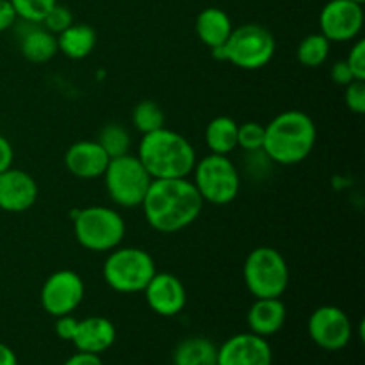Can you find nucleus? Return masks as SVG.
Wrapping results in <instances>:
<instances>
[{"mask_svg": "<svg viewBox=\"0 0 365 365\" xmlns=\"http://www.w3.org/2000/svg\"><path fill=\"white\" fill-rule=\"evenodd\" d=\"M330 78L331 82L337 86H348L349 82L355 81V77H353L351 70H349V66L346 64V61H337V63H334V66H331L330 70Z\"/></svg>", "mask_w": 365, "mask_h": 365, "instance_id": "nucleus-33", "label": "nucleus"}, {"mask_svg": "<svg viewBox=\"0 0 365 365\" xmlns=\"http://www.w3.org/2000/svg\"><path fill=\"white\" fill-rule=\"evenodd\" d=\"M96 46V32L88 24H71L57 34V48L61 53L75 61L86 59Z\"/></svg>", "mask_w": 365, "mask_h": 365, "instance_id": "nucleus-21", "label": "nucleus"}, {"mask_svg": "<svg viewBox=\"0 0 365 365\" xmlns=\"http://www.w3.org/2000/svg\"><path fill=\"white\" fill-rule=\"evenodd\" d=\"M287 319V309L280 298H255L246 314L250 331L267 339L278 334Z\"/></svg>", "mask_w": 365, "mask_h": 365, "instance_id": "nucleus-18", "label": "nucleus"}, {"mask_svg": "<svg viewBox=\"0 0 365 365\" xmlns=\"http://www.w3.org/2000/svg\"><path fill=\"white\" fill-rule=\"evenodd\" d=\"M217 59L232 63L241 70H260L267 66L277 52L273 32L260 24H242L234 27L223 46L212 50Z\"/></svg>", "mask_w": 365, "mask_h": 365, "instance_id": "nucleus-4", "label": "nucleus"}, {"mask_svg": "<svg viewBox=\"0 0 365 365\" xmlns=\"http://www.w3.org/2000/svg\"><path fill=\"white\" fill-rule=\"evenodd\" d=\"M98 145L102 146L103 152L109 155V159L114 157H121L125 153H130L132 148V138L130 132L120 123H109L100 130L98 134Z\"/></svg>", "mask_w": 365, "mask_h": 365, "instance_id": "nucleus-25", "label": "nucleus"}, {"mask_svg": "<svg viewBox=\"0 0 365 365\" xmlns=\"http://www.w3.org/2000/svg\"><path fill=\"white\" fill-rule=\"evenodd\" d=\"M132 125L141 134H150V132L166 127L163 107L152 100H143L132 110Z\"/></svg>", "mask_w": 365, "mask_h": 365, "instance_id": "nucleus-26", "label": "nucleus"}, {"mask_svg": "<svg viewBox=\"0 0 365 365\" xmlns=\"http://www.w3.org/2000/svg\"><path fill=\"white\" fill-rule=\"evenodd\" d=\"M141 209L153 230L175 234L198 220L203 200L189 178H157L150 184Z\"/></svg>", "mask_w": 365, "mask_h": 365, "instance_id": "nucleus-1", "label": "nucleus"}, {"mask_svg": "<svg viewBox=\"0 0 365 365\" xmlns=\"http://www.w3.org/2000/svg\"><path fill=\"white\" fill-rule=\"evenodd\" d=\"M245 285L253 298H282L289 287L285 257L271 246H259L248 253L242 266Z\"/></svg>", "mask_w": 365, "mask_h": 365, "instance_id": "nucleus-7", "label": "nucleus"}, {"mask_svg": "<svg viewBox=\"0 0 365 365\" xmlns=\"http://www.w3.org/2000/svg\"><path fill=\"white\" fill-rule=\"evenodd\" d=\"M346 64L351 70L355 81H365V41L364 39H356L351 45L348 57H346Z\"/></svg>", "mask_w": 365, "mask_h": 365, "instance_id": "nucleus-31", "label": "nucleus"}, {"mask_svg": "<svg viewBox=\"0 0 365 365\" xmlns=\"http://www.w3.org/2000/svg\"><path fill=\"white\" fill-rule=\"evenodd\" d=\"M56 319H57L56 321L57 337H59L61 341H68V342L73 341V335H75V331H77V324H78L77 317H73L71 314H68V316L56 317Z\"/></svg>", "mask_w": 365, "mask_h": 365, "instance_id": "nucleus-32", "label": "nucleus"}, {"mask_svg": "<svg viewBox=\"0 0 365 365\" xmlns=\"http://www.w3.org/2000/svg\"><path fill=\"white\" fill-rule=\"evenodd\" d=\"M16 11L18 20L27 24H41L50 9L57 4V0H9Z\"/></svg>", "mask_w": 365, "mask_h": 365, "instance_id": "nucleus-27", "label": "nucleus"}, {"mask_svg": "<svg viewBox=\"0 0 365 365\" xmlns=\"http://www.w3.org/2000/svg\"><path fill=\"white\" fill-rule=\"evenodd\" d=\"M146 305L160 317H175L185 309L187 291L180 278L171 273H155L145 287Z\"/></svg>", "mask_w": 365, "mask_h": 365, "instance_id": "nucleus-14", "label": "nucleus"}, {"mask_svg": "<svg viewBox=\"0 0 365 365\" xmlns=\"http://www.w3.org/2000/svg\"><path fill=\"white\" fill-rule=\"evenodd\" d=\"M125 234L123 216L110 207L91 205L73 216L75 241L88 252L109 253L121 245Z\"/></svg>", "mask_w": 365, "mask_h": 365, "instance_id": "nucleus-5", "label": "nucleus"}, {"mask_svg": "<svg viewBox=\"0 0 365 365\" xmlns=\"http://www.w3.org/2000/svg\"><path fill=\"white\" fill-rule=\"evenodd\" d=\"M317 128L312 118L298 109L284 110L266 125L264 153L271 163L292 166L312 153L316 146Z\"/></svg>", "mask_w": 365, "mask_h": 365, "instance_id": "nucleus-2", "label": "nucleus"}, {"mask_svg": "<svg viewBox=\"0 0 365 365\" xmlns=\"http://www.w3.org/2000/svg\"><path fill=\"white\" fill-rule=\"evenodd\" d=\"M309 335L321 349L341 351L351 342L353 323L339 307L323 305L309 317Z\"/></svg>", "mask_w": 365, "mask_h": 365, "instance_id": "nucleus-11", "label": "nucleus"}, {"mask_svg": "<svg viewBox=\"0 0 365 365\" xmlns=\"http://www.w3.org/2000/svg\"><path fill=\"white\" fill-rule=\"evenodd\" d=\"M18 16L9 0H0V32H6L16 24Z\"/></svg>", "mask_w": 365, "mask_h": 365, "instance_id": "nucleus-34", "label": "nucleus"}, {"mask_svg": "<svg viewBox=\"0 0 365 365\" xmlns=\"http://www.w3.org/2000/svg\"><path fill=\"white\" fill-rule=\"evenodd\" d=\"M0 365H18L16 353L4 342H0Z\"/></svg>", "mask_w": 365, "mask_h": 365, "instance_id": "nucleus-37", "label": "nucleus"}, {"mask_svg": "<svg viewBox=\"0 0 365 365\" xmlns=\"http://www.w3.org/2000/svg\"><path fill=\"white\" fill-rule=\"evenodd\" d=\"M138 159L153 180L157 178H187L198 160L195 146L185 135L159 128L150 134H143L139 141Z\"/></svg>", "mask_w": 365, "mask_h": 365, "instance_id": "nucleus-3", "label": "nucleus"}, {"mask_svg": "<svg viewBox=\"0 0 365 365\" xmlns=\"http://www.w3.org/2000/svg\"><path fill=\"white\" fill-rule=\"evenodd\" d=\"M71 24H73V14H71V11L66 6H61L59 2L46 13V16L41 21L43 27L56 36L61 34L64 29L70 27Z\"/></svg>", "mask_w": 365, "mask_h": 365, "instance_id": "nucleus-29", "label": "nucleus"}, {"mask_svg": "<svg viewBox=\"0 0 365 365\" xmlns=\"http://www.w3.org/2000/svg\"><path fill=\"white\" fill-rule=\"evenodd\" d=\"M86 287L81 274L71 269H59L50 274L39 292L43 310L52 317L73 314L84 299Z\"/></svg>", "mask_w": 365, "mask_h": 365, "instance_id": "nucleus-10", "label": "nucleus"}, {"mask_svg": "<svg viewBox=\"0 0 365 365\" xmlns=\"http://www.w3.org/2000/svg\"><path fill=\"white\" fill-rule=\"evenodd\" d=\"M364 4L351 0H330L319 14V32L330 43H348L364 29Z\"/></svg>", "mask_w": 365, "mask_h": 365, "instance_id": "nucleus-12", "label": "nucleus"}, {"mask_svg": "<svg viewBox=\"0 0 365 365\" xmlns=\"http://www.w3.org/2000/svg\"><path fill=\"white\" fill-rule=\"evenodd\" d=\"M24 24V32L18 36V46H20L21 56L36 64L48 63L59 52L57 36L46 31L41 24H27V21Z\"/></svg>", "mask_w": 365, "mask_h": 365, "instance_id": "nucleus-19", "label": "nucleus"}, {"mask_svg": "<svg viewBox=\"0 0 365 365\" xmlns=\"http://www.w3.org/2000/svg\"><path fill=\"white\" fill-rule=\"evenodd\" d=\"M195 31L200 41L209 46L210 50H214L227 43L232 31H234V24H232L227 11L220 9V7H205L196 16Z\"/></svg>", "mask_w": 365, "mask_h": 365, "instance_id": "nucleus-20", "label": "nucleus"}, {"mask_svg": "<svg viewBox=\"0 0 365 365\" xmlns=\"http://www.w3.org/2000/svg\"><path fill=\"white\" fill-rule=\"evenodd\" d=\"M192 175H195L192 184L202 196L203 203L228 205L237 198L241 189V175L228 155L209 153L203 159L196 160Z\"/></svg>", "mask_w": 365, "mask_h": 365, "instance_id": "nucleus-8", "label": "nucleus"}, {"mask_svg": "<svg viewBox=\"0 0 365 365\" xmlns=\"http://www.w3.org/2000/svg\"><path fill=\"white\" fill-rule=\"evenodd\" d=\"M217 365H273V349L252 331L232 335L217 348Z\"/></svg>", "mask_w": 365, "mask_h": 365, "instance_id": "nucleus-13", "label": "nucleus"}, {"mask_svg": "<svg viewBox=\"0 0 365 365\" xmlns=\"http://www.w3.org/2000/svg\"><path fill=\"white\" fill-rule=\"evenodd\" d=\"M71 342L77 348V351L102 355L103 351L113 348V344L116 342V327L113 324V321L102 316L78 319L77 331H75Z\"/></svg>", "mask_w": 365, "mask_h": 365, "instance_id": "nucleus-17", "label": "nucleus"}, {"mask_svg": "<svg viewBox=\"0 0 365 365\" xmlns=\"http://www.w3.org/2000/svg\"><path fill=\"white\" fill-rule=\"evenodd\" d=\"M266 127L259 121H246L237 127V146L245 152H259L264 146Z\"/></svg>", "mask_w": 365, "mask_h": 365, "instance_id": "nucleus-28", "label": "nucleus"}, {"mask_svg": "<svg viewBox=\"0 0 365 365\" xmlns=\"http://www.w3.org/2000/svg\"><path fill=\"white\" fill-rule=\"evenodd\" d=\"M109 160V155L103 152L98 141H93V139H82V141L73 143L64 153L66 170L73 177L82 178V180H93V178L102 177Z\"/></svg>", "mask_w": 365, "mask_h": 365, "instance_id": "nucleus-16", "label": "nucleus"}, {"mask_svg": "<svg viewBox=\"0 0 365 365\" xmlns=\"http://www.w3.org/2000/svg\"><path fill=\"white\" fill-rule=\"evenodd\" d=\"M330 50L331 43L321 32H314L299 41L296 56H298L299 64L305 68H319L328 61Z\"/></svg>", "mask_w": 365, "mask_h": 365, "instance_id": "nucleus-24", "label": "nucleus"}, {"mask_svg": "<svg viewBox=\"0 0 365 365\" xmlns=\"http://www.w3.org/2000/svg\"><path fill=\"white\" fill-rule=\"evenodd\" d=\"M38 182L24 170L9 168L0 173V210L20 214L38 202Z\"/></svg>", "mask_w": 365, "mask_h": 365, "instance_id": "nucleus-15", "label": "nucleus"}, {"mask_svg": "<svg viewBox=\"0 0 365 365\" xmlns=\"http://www.w3.org/2000/svg\"><path fill=\"white\" fill-rule=\"evenodd\" d=\"M173 365H217V346L207 337H187L177 344Z\"/></svg>", "mask_w": 365, "mask_h": 365, "instance_id": "nucleus-22", "label": "nucleus"}, {"mask_svg": "<svg viewBox=\"0 0 365 365\" xmlns=\"http://www.w3.org/2000/svg\"><path fill=\"white\" fill-rule=\"evenodd\" d=\"M102 177L110 200L123 209L141 207L153 180L138 155L132 153L110 159Z\"/></svg>", "mask_w": 365, "mask_h": 365, "instance_id": "nucleus-9", "label": "nucleus"}, {"mask_svg": "<svg viewBox=\"0 0 365 365\" xmlns=\"http://www.w3.org/2000/svg\"><path fill=\"white\" fill-rule=\"evenodd\" d=\"M344 102L351 113H365V81H353L344 86Z\"/></svg>", "mask_w": 365, "mask_h": 365, "instance_id": "nucleus-30", "label": "nucleus"}, {"mask_svg": "<svg viewBox=\"0 0 365 365\" xmlns=\"http://www.w3.org/2000/svg\"><path fill=\"white\" fill-rule=\"evenodd\" d=\"M351 2H356V4H364L365 0H351Z\"/></svg>", "mask_w": 365, "mask_h": 365, "instance_id": "nucleus-38", "label": "nucleus"}, {"mask_svg": "<svg viewBox=\"0 0 365 365\" xmlns=\"http://www.w3.org/2000/svg\"><path fill=\"white\" fill-rule=\"evenodd\" d=\"M63 365H103V362L102 359H100V355H95V353L77 351L75 355H71Z\"/></svg>", "mask_w": 365, "mask_h": 365, "instance_id": "nucleus-36", "label": "nucleus"}, {"mask_svg": "<svg viewBox=\"0 0 365 365\" xmlns=\"http://www.w3.org/2000/svg\"><path fill=\"white\" fill-rule=\"evenodd\" d=\"M13 163H14L13 145L9 143V139L4 138V135L0 134V173L9 170V168H13Z\"/></svg>", "mask_w": 365, "mask_h": 365, "instance_id": "nucleus-35", "label": "nucleus"}, {"mask_svg": "<svg viewBox=\"0 0 365 365\" xmlns=\"http://www.w3.org/2000/svg\"><path fill=\"white\" fill-rule=\"evenodd\" d=\"M239 123L230 116H217L205 128V145L210 153L230 155L237 148Z\"/></svg>", "mask_w": 365, "mask_h": 365, "instance_id": "nucleus-23", "label": "nucleus"}, {"mask_svg": "<svg viewBox=\"0 0 365 365\" xmlns=\"http://www.w3.org/2000/svg\"><path fill=\"white\" fill-rule=\"evenodd\" d=\"M155 273L157 267L152 255L134 246L110 250L102 267L103 282L121 294L143 292Z\"/></svg>", "mask_w": 365, "mask_h": 365, "instance_id": "nucleus-6", "label": "nucleus"}]
</instances>
